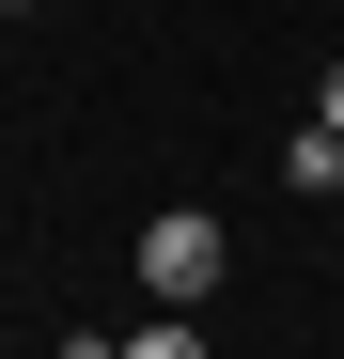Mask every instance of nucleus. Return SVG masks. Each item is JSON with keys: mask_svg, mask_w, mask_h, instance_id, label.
Wrapping results in <instances>:
<instances>
[{"mask_svg": "<svg viewBox=\"0 0 344 359\" xmlns=\"http://www.w3.org/2000/svg\"><path fill=\"white\" fill-rule=\"evenodd\" d=\"M141 281H157V313H204V297L235 281V234L204 203H172V219H141Z\"/></svg>", "mask_w": 344, "mask_h": 359, "instance_id": "f257e3e1", "label": "nucleus"}, {"mask_svg": "<svg viewBox=\"0 0 344 359\" xmlns=\"http://www.w3.org/2000/svg\"><path fill=\"white\" fill-rule=\"evenodd\" d=\"M126 359H204V313H157V328H141Z\"/></svg>", "mask_w": 344, "mask_h": 359, "instance_id": "7ed1b4c3", "label": "nucleus"}, {"mask_svg": "<svg viewBox=\"0 0 344 359\" xmlns=\"http://www.w3.org/2000/svg\"><path fill=\"white\" fill-rule=\"evenodd\" d=\"M0 16H16V0H0Z\"/></svg>", "mask_w": 344, "mask_h": 359, "instance_id": "423d86ee", "label": "nucleus"}, {"mask_svg": "<svg viewBox=\"0 0 344 359\" xmlns=\"http://www.w3.org/2000/svg\"><path fill=\"white\" fill-rule=\"evenodd\" d=\"M63 359H126V344H94V328H79V344H63Z\"/></svg>", "mask_w": 344, "mask_h": 359, "instance_id": "39448f33", "label": "nucleus"}, {"mask_svg": "<svg viewBox=\"0 0 344 359\" xmlns=\"http://www.w3.org/2000/svg\"><path fill=\"white\" fill-rule=\"evenodd\" d=\"M282 188H344V126H298V141H282Z\"/></svg>", "mask_w": 344, "mask_h": 359, "instance_id": "f03ea898", "label": "nucleus"}, {"mask_svg": "<svg viewBox=\"0 0 344 359\" xmlns=\"http://www.w3.org/2000/svg\"><path fill=\"white\" fill-rule=\"evenodd\" d=\"M313 126H344V63H329V94H313Z\"/></svg>", "mask_w": 344, "mask_h": 359, "instance_id": "20e7f679", "label": "nucleus"}]
</instances>
